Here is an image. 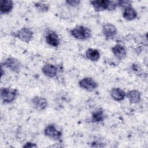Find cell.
Returning <instances> with one entry per match:
<instances>
[{"instance_id": "6da1fadb", "label": "cell", "mask_w": 148, "mask_h": 148, "mask_svg": "<svg viewBox=\"0 0 148 148\" xmlns=\"http://www.w3.org/2000/svg\"><path fill=\"white\" fill-rule=\"evenodd\" d=\"M94 10L97 12L103 11L105 10H113L116 9L117 5V1H112L109 0H96L90 1Z\"/></svg>"}, {"instance_id": "7a4b0ae2", "label": "cell", "mask_w": 148, "mask_h": 148, "mask_svg": "<svg viewBox=\"0 0 148 148\" xmlns=\"http://www.w3.org/2000/svg\"><path fill=\"white\" fill-rule=\"evenodd\" d=\"M71 34L77 39L86 40L91 36V31L87 27L80 25L71 29Z\"/></svg>"}, {"instance_id": "3957f363", "label": "cell", "mask_w": 148, "mask_h": 148, "mask_svg": "<svg viewBox=\"0 0 148 148\" xmlns=\"http://www.w3.org/2000/svg\"><path fill=\"white\" fill-rule=\"evenodd\" d=\"M17 95V90L9 88H2L1 90V97L5 103L13 102Z\"/></svg>"}, {"instance_id": "277c9868", "label": "cell", "mask_w": 148, "mask_h": 148, "mask_svg": "<svg viewBox=\"0 0 148 148\" xmlns=\"http://www.w3.org/2000/svg\"><path fill=\"white\" fill-rule=\"evenodd\" d=\"M79 86L88 91H91L96 89L98 87L97 82L91 77H84L79 82Z\"/></svg>"}, {"instance_id": "5b68a950", "label": "cell", "mask_w": 148, "mask_h": 148, "mask_svg": "<svg viewBox=\"0 0 148 148\" xmlns=\"http://www.w3.org/2000/svg\"><path fill=\"white\" fill-rule=\"evenodd\" d=\"M44 133L46 136L55 140H60L62 136L61 132L57 130L53 124L47 125L44 130Z\"/></svg>"}, {"instance_id": "8992f818", "label": "cell", "mask_w": 148, "mask_h": 148, "mask_svg": "<svg viewBox=\"0 0 148 148\" xmlns=\"http://www.w3.org/2000/svg\"><path fill=\"white\" fill-rule=\"evenodd\" d=\"M31 102L33 108L39 111L45 110L48 106V102L46 99L38 96L34 97L32 99Z\"/></svg>"}, {"instance_id": "52a82bcc", "label": "cell", "mask_w": 148, "mask_h": 148, "mask_svg": "<svg viewBox=\"0 0 148 148\" xmlns=\"http://www.w3.org/2000/svg\"><path fill=\"white\" fill-rule=\"evenodd\" d=\"M16 36L21 41L28 43L33 37V32L28 28H23L17 32Z\"/></svg>"}, {"instance_id": "ba28073f", "label": "cell", "mask_w": 148, "mask_h": 148, "mask_svg": "<svg viewBox=\"0 0 148 148\" xmlns=\"http://www.w3.org/2000/svg\"><path fill=\"white\" fill-rule=\"evenodd\" d=\"M4 65L6 67L10 69L14 72H19L21 69V64L18 60L14 58H8L4 61Z\"/></svg>"}, {"instance_id": "9c48e42d", "label": "cell", "mask_w": 148, "mask_h": 148, "mask_svg": "<svg viewBox=\"0 0 148 148\" xmlns=\"http://www.w3.org/2000/svg\"><path fill=\"white\" fill-rule=\"evenodd\" d=\"M102 32L106 39L113 38L117 34L116 27L110 23H106L102 27Z\"/></svg>"}, {"instance_id": "30bf717a", "label": "cell", "mask_w": 148, "mask_h": 148, "mask_svg": "<svg viewBox=\"0 0 148 148\" xmlns=\"http://www.w3.org/2000/svg\"><path fill=\"white\" fill-rule=\"evenodd\" d=\"M46 41L49 45L53 47H57L60 45L59 37L57 34L53 31L47 32L46 36Z\"/></svg>"}, {"instance_id": "8fae6325", "label": "cell", "mask_w": 148, "mask_h": 148, "mask_svg": "<svg viewBox=\"0 0 148 148\" xmlns=\"http://www.w3.org/2000/svg\"><path fill=\"white\" fill-rule=\"evenodd\" d=\"M42 71L45 76L49 77H54L57 75V69L53 64H46L42 68Z\"/></svg>"}, {"instance_id": "7c38bea8", "label": "cell", "mask_w": 148, "mask_h": 148, "mask_svg": "<svg viewBox=\"0 0 148 148\" xmlns=\"http://www.w3.org/2000/svg\"><path fill=\"white\" fill-rule=\"evenodd\" d=\"M112 51L115 57H116L119 60H121L124 58L127 54L125 48L120 44H117L114 46L112 48Z\"/></svg>"}, {"instance_id": "4fadbf2b", "label": "cell", "mask_w": 148, "mask_h": 148, "mask_svg": "<svg viewBox=\"0 0 148 148\" xmlns=\"http://www.w3.org/2000/svg\"><path fill=\"white\" fill-rule=\"evenodd\" d=\"M123 16L125 20L131 21L136 18L137 13L131 6H129L124 8Z\"/></svg>"}, {"instance_id": "5bb4252c", "label": "cell", "mask_w": 148, "mask_h": 148, "mask_svg": "<svg viewBox=\"0 0 148 148\" xmlns=\"http://www.w3.org/2000/svg\"><path fill=\"white\" fill-rule=\"evenodd\" d=\"M110 95L114 100L121 101L124 99L126 94L124 90L120 88L117 87L112 88L110 91Z\"/></svg>"}, {"instance_id": "9a60e30c", "label": "cell", "mask_w": 148, "mask_h": 148, "mask_svg": "<svg viewBox=\"0 0 148 148\" xmlns=\"http://www.w3.org/2000/svg\"><path fill=\"white\" fill-rule=\"evenodd\" d=\"M127 97L130 102L132 103H138L140 101L141 99L140 93L136 90L129 91L127 94Z\"/></svg>"}, {"instance_id": "2e32d148", "label": "cell", "mask_w": 148, "mask_h": 148, "mask_svg": "<svg viewBox=\"0 0 148 148\" xmlns=\"http://www.w3.org/2000/svg\"><path fill=\"white\" fill-rule=\"evenodd\" d=\"M13 7V2L10 0L1 1V13L6 14L10 12Z\"/></svg>"}, {"instance_id": "e0dca14e", "label": "cell", "mask_w": 148, "mask_h": 148, "mask_svg": "<svg viewBox=\"0 0 148 148\" xmlns=\"http://www.w3.org/2000/svg\"><path fill=\"white\" fill-rule=\"evenodd\" d=\"M86 57L92 61H96L99 60L100 57V53L97 49L89 48L86 52Z\"/></svg>"}, {"instance_id": "ac0fdd59", "label": "cell", "mask_w": 148, "mask_h": 148, "mask_svg": "<svg viewBox=\"0 0 148 148\" xmlns=\"http://www.w3.org/2000/svg\"><path fill=\"white\" fill-rule=\"evenodd\" d=\"M104 117L105 116L103 110L101 108H99L93 112L92 114L91 121L92 123L100 122L104 119Z\"/></svg>"}, {"instance_id": "d6986e66", "label": "cell", "mask_w": 148, "mask_h": 148, "mask_svg": "<svg viewBox=\"0 0 148 148\" xmlns=\"http://www.w3.org/2000/svg\"><path fill=\"white\" fill-rule=\"evenodd\" d=\"M35 6H36V8L38 9H39L41 11H46L48 9V8H49V7H48V6L47 5L43 4V3H36Z\"/></svg>"}, {"instance_id": "ffe728a7", "label": "cell", "mask_w": 148, "mask_h": 148, "mask_svg": "<svg viewBox=\"0 0 148 148\" xmlns=\"http://www.w3.org/2000/svg\"><path fill=\"white\" fill-rule=\"evenodd\" d=\"M66 3L69 6H76L80 4V1H66Z\"/></svg>"}, {"instance_id": "44dd1931", "label": "cell", "mask_w": 148, "mask_h": 148, "mask_svg": "<svg viewBox=\"0 0 148 148\" xmlns=\"http://www.w3.org/2000/svg\"><path fill=\"white\" fill-rule=\"evenodd\" d=\"M24 147H36L37 145L35 143H31V142H27L25 143V145L23 146Z\"/></svg>"}]
</instances>
